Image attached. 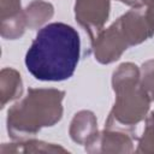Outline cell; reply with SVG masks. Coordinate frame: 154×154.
Instances as JSON below:
<instances>
[{
	"mask_svg": "<svg viewBox=\"0 0 154 154\" xmlns=\"http://www.w3.org/2000/svg\"><path fill=\"white\" fill-rule=\"evenodd\" d=\"M113 89L117 100L106 122V128L125 130L141 122L149 107V96L142 83L140 71L131 63L122 64L113 73Z\"/></svg>",
	"mask_w": 154,
	"mask_h": 154,
	"instance_id": "cell-3",
	"label": "cell"
},
{
	"mask_svg": "<svg viewBox=\"0 0 154 154\" xmlns=\"http://www.w3.org/2000/svg\"><path fill=\"white\" fill-rule=\"evenodd\" d=\"M65 93L55 89H30L28 95L8 111V132L13 138L35 135L42 126H52L63 114Z\"/></svg>",
	"mask_w": 154,
	"mask_h": 154,
	"instance_id": "cell-2",
	"label": "cell"
},
{
	"mask_svg": "<svg viewBox=\"0 0 154 154\" xmlns=\"http://www.w3.org/2000/svg\"><path fill=\"white\" fill-rule=\"evenodd\" d=\"M75 13L76 20L94 40L108 18L109 0H76Z\"/></svg>",
	"mask_w": 154,
	"mask_h": 154,
	"instance_id": "cell-4",
	"label": "cell"
},
{
	"mask_svg": "<svg viewBox=\"0 0 154 154\" xmlns=\"http://www.w3.org/2000/svg\"><path fill=\"white\" fill-rule=\"evenodd\" d=\"M70 135L72 140L81 144H88L96 135V119L89 111L77 113L71 123Z\"/></svg>",
	"mask_w": 154,
	"mask_h": 154,
	"instance_id": "cell-5",
	"label": "cell"
},
{
	"mask_svg": "<svg viewBox=\"0 0 154 154\" xmlns=\"http://www.w3.org/2000/svg\"><path fill=\"white\" fill-rule=\"evenodd\" d=\"M53 16V6L43 1H34L26 7L25 19L29 28H36Z\"/></svg>",
	"mask_w": 154,
	"mask_h": 154,
	"instance_id": "cell-6",
	"label": "cell"
},
{
	"mask_svg": "<svg viewBox=\"0 0 154 154\" xmlns=\"http://www.w3.org/2000/svg\"><path fill=\"white\" fill-rule=\"evenodd\" d=\"M81 40L65 23H51L38 30L25 55L28 71L40 81L70 78L78 64Z\"/></svg>",
	"mask_w": 154,
	"mask_h": 154,
	"instance_id": "cell-1",
	"label": "cell"
},
{
	"mask_svg": "<svg viewBox=\"0 0 154 154\" xmlns=\"http://www.w3.org/2000/svg\"><path fill=\"white\" fill-rule=\"evenodd\" d=\"M119 1H122L124 4H128V5H136L137 0H119Z\"/></svg>",
	"mask_w": 154,
	"mask_h": 154,
	"instance_id": "cell-9",
	"label": "cell"
},
{
	"mask_svg": "<svg viewBox=\"0 0 154 154\" xmlns=\"http://www.w3.org/2000/svg\"><path fill=\"white\" fill-rule=\"evenodd\" d=\"M142 87L150 100H154V60H149L142 66Z\"/></svg>",
	"mask_w": 154,
	"mask_h": 154,
	"instance_id": "cell-8",
	"label": "cell"
},
{
	"mask_svg": "<svg viewBox=\"0 0 154 154\" xmlns=\"http://www.w3.org/2000/svg\"><path fill=\"white\" fill-rule=\"evenodd\" d=\"M137 152H154V112L147 118V125Z\"/></svg>",
	"mask_w": 154,
	"mask_h": 154,
	"instance_id": "cell-7",
	"label": "cell"
}]
</instances>
